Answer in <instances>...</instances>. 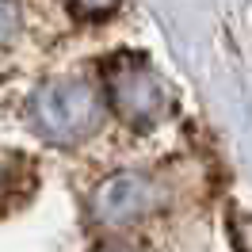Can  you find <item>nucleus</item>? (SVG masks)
I'll return each instance as SVG.
<instances>
[{
  "mask_svg": "<svg viewBox=\"0 0 252 252\" xmlns=\"http://www.w3.org/2000/svg\"><path fill=\"white\" fill-rule=\"evenodd\" d=\"M31 126L46 142L69 145L99 126V99L84 80H50L31 95Z\"/></svg>",
  "mask_w": 252,
  "mask_h": 252,
  "instance_id": "obj_1",
  "label": "nucleus"
},
{
  "mask_svg": "<svg viewBox=\"0 0 252 252\" xmlns=\"http://www.w3.org/2000/svg\"><path fill=\"white\" fill-rule=\"evenodd\" d=\"M149 203H153V188L145 184L142 176L123 172V176H111L107 184L95 191L92 214L103 221V225H123V221L138 218Z\"/></svg>",
  "mask_w": 252,
  "mask_h": 252,
  "instance_id": "obj_2",
  "label": "nucleus"
},
{
  "mask_svg": "<svg viewBox=\"0 0 252 252\" xmlns=\"http://www.w3.org/2000/svg\"><path fill=\"white\" fill-rule=\"evenodd\" d=\"M111 95H115V107L126 119H134L138 126L157 119V111H160V84L138 65H130V69L123 65V69L111 73Z\"/></svg>",
  "mask_w": 252,
  "mask_h": 252,
  "instance_id": "obj_3",
  "label": "nucleus"
},
{
  "mask_svg": "<svg viewBox=\"0 0 252 252\" xmlns=\"http://www.w3.org/2000/svg\"><path fill=\"white\" fill-rule=\"evenodd\" d=\"M34 188V168L27 157H19L12 149H0V214H8L19 206Z\"/></svg>",
  "mask_w": 252,
  "mask_h": 252,
  "instance_id": "obj_4",
  "label": "nucleus"
},
{
  "mask_svg": "<svg viewBox=\"0 0 252 252\" xmlns=\"http://www.w3.org/2000/svg\"><path fill=\"white\" fill-rule=\"evenodd\" d=\"M16 27H19L16 4H12V0H0V42H8V38L16 34Z\"/></svg>",
  "mask_w": 252,
  "mask_h": 252,
  "instance_id": "obj_5",
  "label": "nucleus"
},
{
  "mask_svg": "<svg viewBox=\"0 0 252 252\" xmlns=\"http://www.w3.org/2000/svg\"><path fill=\"white\" fill-rule=\"evenodd\" d=\"M77 12H84V16H99V12H111L119 0H69Z\"/></svg>",
  "mask_w": 252,
  "mask_h": 252,
  "instance_id": "obj_6",
  "label": "nucleus"
},
{
  "mask_svg": "<svg viewBox=\"0 0 252 252\" xmlns=\"http://www.w3.org/2000/svg\"><path fill=\"white\" fill-rule=\"evenodd\" d=\"M103 252H134V249H119V245H115V249H103Z\"/></svg>",
  "mask_w": 252,
  "mask_h": 252,
  "instance_id": "obj_7",
  "label": "nucleus"
}]
</instances>
